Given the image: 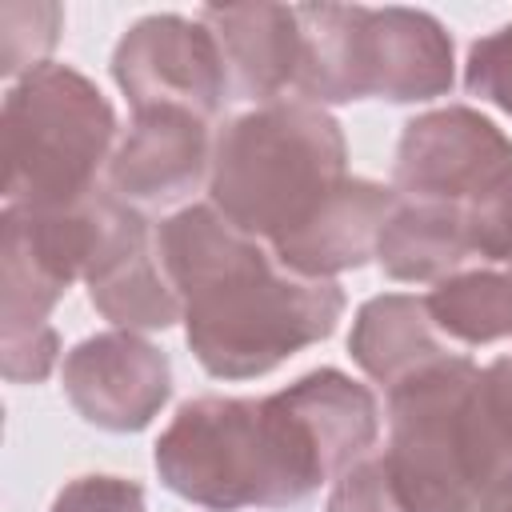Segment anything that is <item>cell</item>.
Segmentation results:
<instances>
[{"label":"cell","mask_w":512,"mask_h":512,"mask_svg":"<svg viewBox=\"0 0 512 512\" xmlns=\"http://www.w3.org/2000/svg\"><path fill=\"white\" fill-rule=\"evenodd\" d=\"M4 208L60 212L108 184L116 112L72 64H40L20 76L0 112Z\"/></svg>","instance_id":"5"},{"label":"cell","mask_w":512,"mask_h":512,"mask_svg":"<svg viewBox=\"0 0 512 512\" xmlns=\"http://www.w3.org/2000/svg\"><path fill=\"white\" fill-rule=\"evenodd\" d=\"M196 20L216 36L232 100L276 104L296 88L300 16L296 4H208Z\"/></svg>","instance_id":"12"},{"label":"cell","mask_w":512,"mask_h":512,"mask_svg":"<svg viewBox=\"0 0 512 512\" xmlns=\"http://www.w3.org/2000/svg\"><path fill=\"white\" fill-rule=\"evenodd\" d=\"M212 124L184 108L132 112L108 160V188L140 212H180L212 172Z\"/></svg>","instance_id":"10"},{"label":"cell","mask_w":512,"mask_h":512,"mask_svg":"<svg viewBox=\"0 0 512 512\" xmlns=\"http://www.w3.org/2000/svg\"><path fill=\"white\" fill-rule=\"evenodd\" d=\"M464 224L472 260H480V268H512V180L464 208Z\"/></svg>","instance_id":"20"},{"label":"cell","mask_w":512,"mask_h":512,"mask_svg":"<svg viewBox=\"0 0 512 512\" xmlns=\"http://www.w3.org/2000/svg\"><path fill=\"white\" fill-rule=\"evenodd\" d=\"M112 80L132 112L184 108L212 124L232 100L216 36L180 12H152L128 24L112 48Z\"/></svg>","instance_id":"8"},{"label":"cell","mask_w":512,"mask_h":512,"mask_svg":"<svg viewBox=\"0 0 512 512\" xmlns=\"http://www.w3.org/2000/svg\"><path fill=\"white\" fill-rule=\"evenodd\" d=\"M300 72L296 100L420 104L452 92L456 60L448 28L420 8L296 4Z\"/></svg>","instance_id":"4"},{"label":"cell","mask_w":512,"mask_h":512,"mask_svg":"<svg viewBox=\"0 0 512 512\" xmlns=\"http://www.w3.org/2000/svg\"><path fill=\"white\" fill-rule=\"evenodd\" d=\"M344 180L348 140L340 120L304 100H276L216 132L208 204L272 248L300 232Z\"/></svg>","instance_id":"3"},{"label":"cell","mask_w":512,"mask_h":512,"mask_svg":"<svg viewBox=\"0 0 512 512\" xmlns=\"http://www.w3.org/2000/svg\"><path fill=\"white\" fill-rule=\"evenodd\" d=\"M396 208V188L368 176H348L344 188L292 236L272 244V256L308 280H336L348 268L376 260V240Z\"/></svg>","instance_id":"13"},{"label":"cell","mask_w":512,"mask_h":512,"mask_svg":"<svg viewBox=\"0 0 512 512\" xmlns=\"http://www.w3.org/2000/svg\"><path fill=\"white\" fill-rule=\"evenodd\" d=\"M60 384L84 424L104 432H140L172 396V364L140 332L112 328L80 340L64 356Z\"/></svg>","instance_id":"9"},{"label":"cell","mask_w":512,"mask_h":512,"mask_svg":"<svg viewBox=\"0 0 512 512\" xmlns=\"http://www.w3.org/2000/svg\"><path fill=\"white\" fill-rule=\"evenodd\" d=\"M48 512H148L144 488L124 476H76L68 480Z\"/></svg>","instance_id":"22"},{"label":"cell","mask_w":512,"mask_h":512,"mask_svg":"<svg viewBox=\"0 0 512 512\" xmlns=\"http://www.w3.org/2000/svg\"><path fill=\"white\" fill-rule=\"evenodd\" d=\"M476 428L488 464V480L512 476V356H496L480 368L476 384Z\"/></svg>","instance_id":"18"},{"label":"cell","mask_w":512,"mask_h":512,"mask_svg":"<svg viewBox=\"0 0 512 512\" xmlns=\"http://www.w3.org/2000/svg\"><path fill=\"white\" fill-rule=\"evenodd\" d=\"M60 32H64V8L60 4L8 0L0 8V72L16 84L32 68L48 64L44 56L56 48Z\"/></svg>","instance_id":"17"},{"label":"cell","mask_w":512,"mask_h":512,"mask_svg":"<svg viewBox=\"0 0 512 512\" xmlns=\"http://www.w3.org/2000/svg\"><path fill=\"white\" fill-rule=\"evenodd\" d=\"M436 328L468 348L512 336V268H464L424 296Z\"/></svg>","instance_id":"16"},{"label":"cell","mask_w":512,"mask_h":512,"mask_svg":"<svg viewBox=\"0 0 512 512\" xmlns=\"http://www.w3.org/2000/svg\"><path fill=\"white\" fill-rule=\"evenodd\" d=\"M464 88L512 116V20L468 48Z\"/></svg>","instance_id":"19"},{"label":"cell","mask_w":512,"mask_h":512,"mask_svg":"<svg viewBox=\"0 0 512 512\" xmlns=\"http://www.w3.org/2000/svg\"><path fill=\"white\" fill-rule=\"evenodd\" d=\"M152 464L168 492L208 512L288 508L348 472L296 380L272 396L184 400Z\"/></svg>","instance_id":"2"},{"label":"cell","mask_w":512,"mask_h":512,"mask_svg":"<svg viewBox=\"0 0 512 512\" xmlns=\"http://www.w3.org/2000/svg\"><path fill=\"white\" fill-rule=\"evenodd\" d=\"M60 360V332L44 328L36 336L20 340H0V364L8 384H40Z\"/></svg>","instance_id":"23"},{"label":"cell","mask_w":512,"mask_h":512,"mask_svg":"<svg viewBox=\"0 0 512 512\" xmlns=\"http://www.w3.org/2000/svg\"><path fill=\"white\" fill-rule=\"evenodd\" d=\"M324 512H404L392 476L384 468V456H364L348 472H340L332 480Z\"/></svg>","instance_id":"21"},{"label":"cell","mask_w":512,"mask_h":512,"mask_svg":"<svg viewBox=\"0 0 512 512\" xmlns=\"http://www.w3.org/2000/svg\"><path fill=\"white\" fill-rule=\"evenodd\" d=\"M480 364L452 352L388 396L384 468L404 512H476L492 488L476 428Z\"/></svg>","instance_id":"6"},{"label":"cell","mask_w":512,"mask_h":512,"mask_svg":"<svg viewBox=\"0 0 512 512\" xmlns=\"http://www.w3.org/2000/svg\"><path fill=\"white\" fill-rule=\"evenodd\" d=\"M92 308L124 332H164L184 320L180 296L156 256V224L116 192L104 212L96 256L84 272Z\"/></svg>","instance_id":"11"},{"label":"cell","mask_w":512,"mask_h":512,"mask_svg":"<svg viewBox=\"0 0 512 512\" xmlns=\"http://www.w3.org/2000/svg\"><path fill=\"white\" fill-rule=\"evenodd\" d=\"M352 360L384 388L412 380L416 372L432 368L436 360L452 356L456 348L436 328L428 304L408 292H384L356 308L352 332H348Z\"/></svg>","instance_id":"14"},{"label":"cell","mask_w":512,"mask_h":512,"mask_svg":"<svg viewBox=\"0 0 512 512\" xmlns=\"http://www.w3.org/2000/svg\"><path fill=\"white\" fill-rule=\"evenodd\" d=\"M376 264L400 284H440L472 264L464 212L452 204L400 200L380 228Z\"/></svg>","instance_id":"15"},{"label":"cell","mask_w":512,"mask_h":512,"mask_svg":"<svg viewBox=\"0 0 512 512\" xmlns=\"http://www.w3.org/2000/svg\"><path fill=\"white\" fill-rule=\"evenodd\" d=\"M156 256L184 308V340L216 380L268 376L336 332L344 288L288 272L208 200L156 224Z\"/></svg>","instance_id":"1"},{"label":"cell","mask_w":512,"mask_h":512,"mask_svg":"<svg viewBox=\"0 0 512 512\" xmlns=\"http://www.w3.org/2000/svg\"><path fill=\"white\" fill-rule=\"evenodd\" d=\"M476 512H512V476H500V480L484 492V500H480Z\"/></svg>","instance_id":"24"},{"label":"cell","mask_w":512,"mask_h":512,"mask_svg":"<svg viewBox=\"0 0 512 512\" xmlns=\"http://www.w3.org/2000/svg\"><path fill=\"white\" fill-rule=\"evenodd\" d=\"M512 180V140L476 108L448 104L404 124L392 160L400 200L472 208Z\"/></svg>","instance_id":"7"}]
</instances>
